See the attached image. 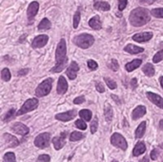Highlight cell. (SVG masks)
<instances>
[{
  "label": "cell",
  "mask_w": 163,
  "mask_h": 162,
  "mask_svg": "<svg viewBox=\"0 0 163 162\" xmlns=\"http://www.w3.org/2000/svg\"><path fill=\"white\" fill-rule=\"evenodd\" d=\"M111 143L114 146L121 149V150H123V151L127 150V148H128V144H127L126 139L124 138L123 135H121L118 133L112 134V135L111 136Z\"/></svg>",
  "instance_id": "cell-6"
},
{
  "label": "cell",
  "mask_w": 163,
  "mask_h": 162,
  "mask_svg": "<svg viewBox=\"0 0 163 162\" xmlns=\"http://www.w3.org/2000/svg\"><path fill=\"white\" fill-rule=\"evenodd\" d=\"M37 107H38V100H37L36 98H30L22 105L21 109L17 112L16 116L25 115V114L29 113V112H31V111L35 110Z\"/></svg>",
  "instance_id": "cell-5"
},
{
  "label": "cell",
  "mask_w": 163,
  "mask_h": 162,
  "mask_svg": "<svg viewBox=\"0 0 163 162\" xmlns=\"http://www.w3.org/2000/svg\"><path fill=\"white\" fill-rule=\"evenodd\" d=\"M3 139H4V142L8 145V147L10 148H15L16 146L19 145V141L18 139L15 138V136L11 135L10 134H3Z\"/></svg>",
  "instance_id": "cell-15"
},
{
  "label": "cell",
  "mask_w": 163,
  "mask_h": 162,
  "mask_svg": "<svg viewBox=\"0 0 163 162\" xmlns=\"http://www.w3.org/2000/svg\"><path fill=\"white\" fill-rule=\"evenodd\" d=\"M15 116V109H11L8 113L5 115V116H4V118H3V120L4 121H9V120H11V119H12Z\"/></svg>",
  "instance_id": "cell-34"
},
{
  "label": "cell",
  "mask_w": 163,
  "mask_h": 162,
  "mask_svg": "<svg viewBox=\"0 0 163 162\" xmlns=\"http://www.w3.org/2000/svg\"><path fill=\"white\" fill-rule=\"evenodd\" d=\"M79 21H80V11H77L73 15V28L77 29L79 25Z\"/></svg>",
  "instance_id": "cell-35"
},
{
  "label": "cell",
  "mask_w": 163,
  "mask_h": 162,
  "mask_svg": "<svg viewBox=\"0 0 163 162\" xmlns=\"http://www.w3.org/2000/svg\"><path fill=\"white\" fill-rule=\"evenodd\" d=\"M150 20H151L150 12L148 10L144 8H136L133 10L129 16L130 23L134 27L144 26V25H146Z\"/></svg>",
  "instance_id": "cell-2"
},
{
  "label": "cell",
  "mask_w": 163,
  "mask_h": 162,
  "mask_svg": "<svg viewBox=\"0 0 163 162\" xmlns=\"http://www.w3.org/2000/svg\"><path fill=\"white\" fill-rule=\"evenodd\" d=\"M94 42H95L94 36L89 33H81L79 35H77L73 38V43L81 49L90 48L94 44Z\"/></svg>",
  "instance_id": "cell-3"
},
{
  "label": "cell",
  "mask_w": 163,
  "mask_h": 162,
  "mask_svg": "<svg viewBox=\"0 0 163 162\" xmlns=\"http://www.w3.org/2000/svg\"><path fill=\"white\" fill-rule=\"evenodd\" d=\"M76 116H77V111H76V110H71V111L65 112V113L57 114V115L55 116V118H56L57 120L66 122V121H70V120L73 119Z\"/></svg>",
  "instance_id": "cell-10"
},
{
  "label": "cell",
  "mask_w": 163,
  "mask_h": 162,
  "mask_svg": "<svg viewBox=\"0 0 163 162\" xmlns=\"http://www.w3.org/2000/svg\"><path fill=\"white\" fill-rule=\"evenodd\" d=\"M50 160H51V157L48 155H41L37 158V162H50Z\"/></svg>",
  "instance_id": "cell-41"
},
{
  "label": "cell",
  "mask_w": 163,
  "mask_h": 162,
  "mask_svg": "<svg viewBox=\"0 0 163 162\" xmlns=\"http://www.w3.org/2000/svg\"><path fill=\"white\" fill-rule=\"evenodd\" d=\"M104 80H105L107 86L109 87V88H110L111 90H115V89H117V83L115 82V80H112V79L110 78V77H105Z\"/></svg>",
  "instance_id": "cell-33"
},
{
  "label": "cell",
  "mask_w": 163,
  "mask_h": 162,
  "mask_svg": "<svg viewBox=\"0 0 163 162\" xmlns=\"http://www.w3.org/2000/svg\"><path fill=\"white\" fill-rule=\"evenodd\" d=\"M97 127H98V120L97 117H95V119L91 123V133L95 134L97 131Z\"/></svg>",
  "instance_id": "cell-39"
},
{
  "label": "cell",
  "mask_w": 163,
  "mask_h": 162,
  "mask_svg": "<svg viewBox=\"0 0 163 162\" xmlns=\"http://www.w3.org/2000/svg\"><path fill=\"white\" fill-rule=\"evenodd\" d=\"M104 115H105V119L106 121L110 122L114 116V112H112V108L110 104H105V109H104Z\"/></svg>",
  "instance_id": "cell-25"
},
{
  "label": "cell",
  "mask_w": 163,
  "mask_h": 162,
  "mask_svg": "<svg viewBox=\"0 0 163 162\" xmlns=\"http://www.w3.org/2000/svg\"><path fill=\"white\" fill-rule=\"evenodd\" d=\"M150 156H151V158L153 159V160H156V158H157V156H158V151L157 150H153L152 152H151V154H150Z\"/></svg>",
  "instance_id": "cell-45"
},
{
  "label": "cell",
  "mask_w": 163,
  "mask_h": 162,
  "mask_svg": "<svg viewBox=\"0 0 163 162\" xmlns=\"http://www.w3.org/2000/svg\"><path fill=\"white\" fill-rule=\"evenodd\" d=\"M145 131H146V122L143 121L139 124V127L135 130V134H134L135 138H141L145 134Z\"/></svg>",
  "instance_id": "cell-23"
},
{
  "label": "cell",
  "mask_w": 163,
  "mask_h": 162,
  "mask_svg": "<svg viewBox=\"0 0 163 162\" xmlns=\"http://www.w3.org/2000/svg\"><path fill=\"white\" fill-rule=\"evenodd\" d=\"M163 60V49L161 51L157 52L155 55H154V58H153V62L154 63H157V62Z\"/></svg>",
  "instance_id": "cell-37"
},
{
  "label": "cell",
  "mask_w": 163,
  "mask_h": 162,
  "mask_svg": "<svg viewBox=\"0 0 163 162\" xmlns=\"http://www.w3.org/2000/svg\"><path fill=\"white\" fill-rule=\"evenodd\" d=\"M139 162H149V157L145 155V156L142 158V159H140V160H139Z\"/></svg>",
  "instance_id": "cell-48"
},
{
  "label": "cell",
  "mask_w": 163,
  "mask_h": 162,
  "mask_svg": "<svg viewBox=\"0 0 163 162\" xmlns=\"http://www.w3.org/2000/svg\"><path fill=\"white\" fill-rule=\"evenodd\" d=\"M84 138V134L80 132H73L70 135V140L71 141H78Z\"/></svg>",
  "instance_id": "cell-29"
},
{
  "label": "cell",
  "mask_w": 163,
  "mask_h": 162,
  "mask_svg": "<svg viewBox=\"0 0 163 162\" xmlns=\"http://www.w3.org/2000/svg\"><path fill=\"white\" fill-rule=\"evenodd\" d=\"M147 97L152 103H154L155 105L159 107L160 109H163V98L160 95H158L155 93L148 92L147 93Z\"/></svg>",
  "instance_id": "cell-14"
},
{
  "label": "cell",
  "mask_w": 163,
  "mask_h": 162,
  "mask_svg": "<svg viewBox=\"0 0 163 162\" xmlns=\"http://www.w3.org/2000/svg\"><path fill=\"white\" fill-rule=\"evenodd\" d=\"M128 0H118V10L123 11L127 6Z\"/></svg>",
  "instance_id": "cell-42"
},
{
  "label": "cell",
  "mask_w": 163,
  "mask_h": 162,
  "mask_svg": "<svg viewBox=\"0 0 163 162\" xmlns=\"http://www.w3.org/2000/svg\"><path fill=\"white\" fill-rule=\"evenodd\" d=\"M159 81H160V85L162 86V88H163V77H160Z\"/></svg>",
  "instance_id": "cell-49"
},
{
  "label": "cell",
  "mask_w": 163,
  "mask_h": 162,
  "mask_svg": "<svg viewBox=\"0 0 163 162\" xmlns=\"http://www.w3.org/2000/svg\"><path fill=\"white\" fill-rule=\"evenodd\" d=\"M85 120H82V119H78L76 121V126L77 128H78L79 130H86L87 129V124L84 122Z\"/></svg>",
  "instance_id": "cell-38"
},
{
  "label": "cell",
  "mask_w": 163,
  "mask_h": 162,
  "mask_svg": "<svg viewBox=\"0 0 163 162\" xmlns=\"http://www.w3.org/2000/svg\"><path fill=\"white\" fill-rule=\"evenodd\" d=\"M49 40V36L46 34H40L38 36H36L35 38L33 40L32 43V47L33 49H38V48H42L44 47Z\"/></svg>",
  "instance_id": "cell-8"
},
{
  "label": "cell",
  "mask_w": 163,
  "mask_h": 162,
  "mask_svg": "<svg viewBox=\"0 0 163 162\" xmlns=\"http://www.w3.org/2000/svg\"><path fill=\"white\" fill-rule=\"evenodd\" d=\"M142 71L143 72L146 74L147 77H153L155 74V67L153 66L152 63H147L145 64V66L142 68Z\"/></svg>",
  "instance_id": "cell-26"
},
{
  "label": "cell",
  "mask_w": 163,
  "mask_h": 162,
  "mask_svg": "<svg viewBox=\"0 0 163 162\" xmlns=\"http://www.w3.org/2000/svg\"><path fill=\"white\" fill-rule=\"evenodd\" d=\"M112 162H118V161H117V160H112Z\"/></svg>",
  "instance_id": "cell-51"
},
{
  "label": "cell",
  "mask_w": 163,
  "mask_h": 162,
  "mask_svg": "<svg viewBox=\"0 0 163 162\" xmlns=\"http://www.w3.org/2000/svg\"><path fill=\"white\" fill-rule=\"evenodd\" d=\"M151 15L156 18H163V8H156L151 11Z\"/></svg>",
  "instance_id": "cell-31"
},
{
  "label": "cell",
  "mask_w": 163,
  "mask_h": 162,
  "mask_svg": "<svg viewBox=\"0 0 163 162\" xmlns=\"http://www.w3.org/2000/svg\"><path fill=\"white\" fill-rule=\"evenodd\" d=\"M79 70V66L78 64L77 63L76 61H72L70 66L68 67L67 71H66V74L68 76V77L71 79V80H73L77 78V72Z\"/></svg>",
  "instance_id": "cell-11"
},
{
  "label": "cell",
  "mask_w": 163,
  "mask_h": 162,
  "mask_svg": "<svg viewBox=\"0 0 163 162\" xmlns=\"http://www.w3.org/2000/svg\"><path fill=\"white\" fill-rule=\"evenodd\" d=\"M131 86H132V89L134 90L136 87H137V79L136 78H133L131 80Z\"/></svg>",
  "instance_id": "cell-46"
},
{
  "label": "cell",
  "mask_w": 163,
  "mask_h": 162,
  "mask_svg": "<svg viewBox=\"0 0 163 162\" xmlns=\"http://www.w3.org/2000/svg\"><path fill=\"white\" fill-rule=\"evenodd\" d=\"M29 69H24V70H21V71H19V72H18V74L19 76H25V74H27L28 72H29Z\"/></svg>",
  "instance_id": "cell-47"
},
{
  "label": "cell",
  "mask_w": 163,
  "mask_h": 162,
  "mask_svg": "<svg viewBox=\"0 0 163 162\" xmlns=\"http://www.w3.org/2000/svg\"><path fill=\"white\" fill-rule=\"evenodd\" d=\"M139 1L141 2V3H145V2H147L148 0H139Z\"/></svg>",
  "instance_id": "cell-50"
},
{
  "label": "cell",
  "mask_w": 163,
  "mask_h": 162,
  "mask_svg": "<svg viewBox=\"0 0 163 162\" xmlns=\"http://www.w3.org/2000/svg\"><path fill=\"white\" fill-rule=\"evenodd\" d=\"M124 51L127 52L131 55H136V54H140L144 52V49L139 46H135L134 44H128L127 46H125Z\"/></svg>",
  "instance_id": "cell-19"
},
{
  "label": "cell",
  "mask_w": 163,
  "mask_h": 162,
  "mask_svg": "<svg viewBox=\"0 0 163 162\" xmlns=\"http://www.w3.org/2000/svg\"><path fill=\"white\" fill-rule=\"evenodd\" d=\"M66 133H62L59 136H55L53 138V144L55 150H60L64 147V145L66 144Z\"/></svg>",
  "instance_id": "cell-12"
},
{
  "label": "cell",
  "mask_w": 163,
  "mask_h": 162,
  "mask_svg": "<svg viewBox=\"0 0 163 162\" xmlns=\"http://www.w3.org/2000/svg\"><path fill=\"white\" fill-rule=\"evenodd\" d=\"M53 86V78H47L42 81L35 89V95L37 97H43L50 94Z\"/></svg>",
  "instance_id": "cell-4"
},
{
  "label": "cell",
  "mask_w": 163,
  "mask_h": 162,
  "mask_svg": "<svg viewBox=\"0 0 163 162\" xmlns=\"http://www.w3.org/2000/svg\"><path fill=\"white\" fill-rule=\"evenodd\" d=\"M92 112L90 110H81L79 112V116L85 120V121H90L92 119Z\"/></svg>",
  "instance_id": "cell-27"
},
{
  "label": "cell",
  "mask_w": 163,
  "mask_h": 162,
  "mask_svg": "<svg viewBox=\"0 0 163 162\" xmlns=\"http://www.w3.org/2000/svg\"><path fill=\"white\" fill-rule=\"evenodd\" d=\"M11 77V72H10V70L8 68H5V69L2 70V72H1V78L4 81H10Z\"/></svg>",
  "instance_id": "cell-32"
},
{
  "label": "cell",
  "mask_w": 163,
  "mask_h": 162,
  "mask_svg": "<svg viewBox=\"0 0 163 162\" xmlns=\"http://www.w3.org/2000/svg\"><path fill=\"white\" fill-rule=\"evenodd\" d=\"M16 161V157L15 155L11 152H9L7 154H5L4 157H3V162H15Z\"/></svg>",
  "instance_id": "cell-30"
},
{
  "label": "cell",
  "mask_w": 163,
  "mask_h": 162,
  "mask_svg": "<svg viewBox=\"0 0 163 162\" xmlns=\"http://www.w3.org/2000/svg\"><path fill=\"white\" fill-rule=\"evenodd\" d=\"M85 101V97L84 96H78L77 98H74V100H73V103L74 104H81Z\"/></svg>",
  "instance_id": "cell-44"
},
{
  "label": "cell",
  "mask_w": 163,
  "mask_h": 162,
  "mask_svg": "<svg viewBox=\"0 0 163 162\" xmlns=\"http://www.w3.org/2000/svg\"><path fill=\"white\" fill-rule=\"evenodd\" d=\"M142 63L141 59H134L133 61L129 62L126 65H125V69H126L127 72H133L134 70L137 69Z\"/></svg>",
  "instance_id": "cell-21"
},
{
  "label": "cell",
  "mask_w": 163,
  "mask_h": 162,
  "mask_svg": "<svg viewBox=\"0 0 163 162\" xmlns=\"http://www.w3.org/2000/svg\"><path fill=\"white\" fill-rule=\"evenodd\" d=\"M51 141V134L49 133H43L38 134L34 139V145L39 149H45L49 147Z\"/></svg>",
  "instance_id": "cell-7"
},
{
  "label": "cell",
  "mask_w": 163,
  "mask_h": 162,
  "mask_svg": "<svg viewBox=\"0 0 163 162\" xmlns=\"http://www.w3.org/2000/svg\"><path fill=\"white\" fill-rule=\"evenodd\" d=\"M146 151V146L144 142H139L134 148L133 150V155L134 156H139L142 154H144Z\"/></svg>",
  "instance_id": "cell-20"
},
{
  "label": "cell",
  "mask_w": 163,
  "mask_h": 162,
  "mask_svg": "<svg viewBox=\"0 0 163 162\" xmlns=\"http://www.w3.org/2000/svg\"><path fill=\"white\" fill-rule=\"evenodd\" d=\"M94 7L97 11H107L111 9L110 4L105 2V1H97V2L95 3Z\"/></svg>",
  "instance_id": "cell-24"
},
{
  "label": "cell",
  "mask_w": 163,
  "mask_h": 162,
  "mask_svg": "<svg viewBox=\"0 0 163 162\" xmlns=\"http://www.w3.org/2000/svg\"><path fill=\"white\" fill-rule=\"evenodd\" d=\"M146 114V108L145 106H142V105H139L137 106L132 113V117L134 120H137L141 118L144 115Z\"/></svg>",
  "instance_id": "cell-18"
},
{
  "label": "cell",
  "mask_w": 163,
  "mask_h": 162,
  "mask_svg": "<svg viewBox=\"0 0 163 162\" xmlns=\"http://www.w3.org/2000/svg\"><path fill=\"white\" fill-rule=\"evenodd\" d=\"M89 25H90V27L92 29H94V30H100V29H101V27H102L101 21H100V18L97 15L92 17L89 20Z\"/></svg>",
  "instance_id": "cell-22"
},
{
  "label": "cell",
  "mask_w": 163,
  "mask_h": 162,
  "mask_svg": "<svg viewBox=\"0 0 163 162\" xmlns=\"http://www.w3.org/2000/svg\"><path fill=\"white\" fill-rule=\"evenodd\" d=\"M95 88H96L97 92H99V93H104V92H105V88H104L103 84L100 83V82L95 84Z\"/></svg>",
  "instance_id": "cell-43"
},
{
  "label": "cell",
  "mask_w": 163,
  "mask_h": 162,
  "mask_svg": "<svg viewBox=\"0 0 163 162\" xmlns=\"http://www.w3.org/2000/svg\"><path fill=\"white\" fill-rule=\"evenodd\" d=\"M108 66H109V68H110L112 71H114V72H117V71L119 69V65H118V63H117V60H116V59H112Z\"/></svg>",
  "instance_id": "cell-36"
},
{
  "label": "cell",
  "mask_w": 163,
  "mask_h": 162,
  "mask_svg": "<svg viewBox=\"0 0 163 162\" xmlns=\"http://www.w3.org/2000/svg\"><path fill=\"white\" fill-rule=\"evenodd\" d=\"M55 66L51 70L52 72H59L63 70L67 63H68V57H67V47L65 39H61L56 47L55 51Z\"/></svg>",
  "instance_id": "cell-1"
},
{
  "label": "cell",
  "mask_w": 163,
  "mask_h": 162,
  "mask_svg": "<svg viewBox=\"0 0 163 162\" xmlns=\"http://www.w3.org/2000/svg\"><path fill=\"white\" fill-rule=\"evenodd\" d=\"M68 90V83L66 81V79L64 78V77H60L58 79V83H57V88L56 91L59 94H64Z\"/></svg>",
  "instance_id": "cell-17"
},
{
  "label": "cell",
  "mask_w": 163,
  "mask_h": 162,
  "mask_svg": "<svg viewBox=\"0 0 163 162\" xmlns=\"http://www.w3.org/2000/svg\"><path fill=\"white\" fill-rule=\"evenodd\" d=\"M38 10H39V4H38V2L33 1V2H32L29 5L28 10H27V15H28L29 20H33V17L36 15Z\"/></svg>",
  "instance_id": "cell-16"
},
{
  "label": "cell",
  "mask_w": 163,
  "mask_h": 162,
  "mask_svg": "<svg viewBox=\"0 0 163 162\" xmlns=\"http://www.w3.org/2000/svg\"><path fill=\"white\" fill-rule=\"evenodd\" d=\"M87 64H88V67H89V69L92 70V71H95V70H96L98 68V64L96 63L95 60H92V59L88 60Z\"/></svg>",
  "instance_id": "cell-40"
},
{
  "label": "cell",
  "mask_w": 163,
  "mask_h": 162,
  "mask_svg": "<svg viewBox=\"0 0 163 162\" xmlns=\"http://www.w3.org/2000/svg\"><path fill=\"white\" fill-rule=\"evenodd\" d=\"M153 37V33L151 32H146V33H136L134 35H133V40H134L135 42H147L149 41Z\"/></svg>",
  "instance_id": "cell-13"
},
{
  "label": "cell",
  "mask_w": 163,
  "mask_h": 162,
  "mask_svg": "<svg viewBox=\"0 0 163 162\" xmlns=\"http://www.w3.org/2000/svg\"><path fill=\"white\" fill-rule=\"evenodd\" d=\"M11 131H14L15 134H18L20 135H26L30 132V129L26 125H24V124H22L20 122H15V124H12V126L11 127Z\"/></svg>",
  "instance_id": "cell-9"
},
{
  "label": "cell",
  "mask_w": 163,
  "mask_h": 162,
  "mask_svg": "<svg viewBox=\"0 0 163 162\" xmlns=\"http://www.w3.org/2000/svg\"><path fill=\"white\" fill-rule=\"evenodd\" d=\"M51 25L52 24L48 18H43L38 25V30H40V31L41 30H48V29L51 28Z\"/></svg>",
  "instance_id": "cell-28"
}]
</instances>
